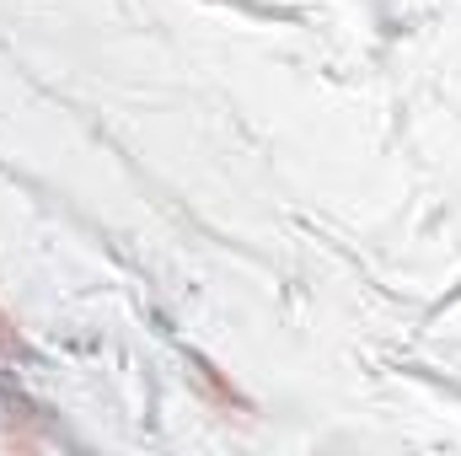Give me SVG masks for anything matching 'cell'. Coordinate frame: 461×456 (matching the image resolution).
<instances>
[{"instance_id":"6da1fadb","label":"cell","mask_w":461,"mask_h":456,"mask_svg":"<svg viewBox=\"0 0 461 456\" xmlns=\"http://www.w3.org/2000/svg\"><path fill=\"white\" fill-rule=\"evenodd\" d=\"M194 376H199V387L215 397V408H226V414H230V408H241V414H247V397L230 387V381L215 370V365H210V360H194Z\"/></svg>"},{"instance_id":"7a4b0ae2","label":"cell","mask_w":461,"mask_h":456,"mask_svg":"<svg viewBox=\"0 0 461 456\" xmlns=\"http://www.w3.org/2000/svg\"><path fill=\"white\" fill-rule=\"evenodd\" d=\"M22 354V328H16V317L0 306V360H16Z\"/></svg>"}]
</instances>
